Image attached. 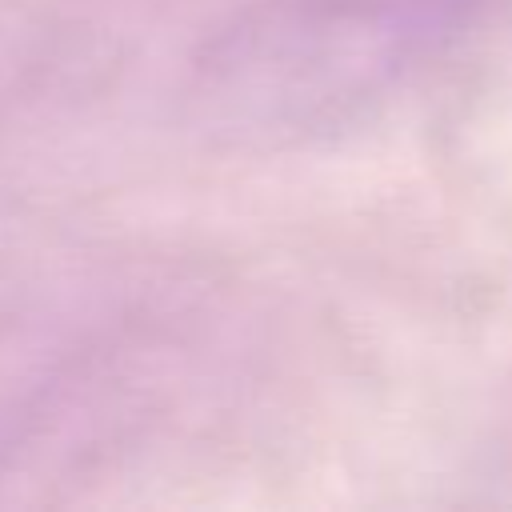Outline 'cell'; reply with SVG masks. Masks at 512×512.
<instances>
[{"label": "cell", "instance_id": "6da1fadb", "mask_svg": "<svg viewBox=\"0 0 512 512\" xmlns=\"http://www.w3.org/2000/svg\"><path fill=\"white\" fill-rule=\"evenodd\" d=\"M456 20L460 0H272L208 48L196 96L236 136L328 132L404 88Z\"/></svg>", "mask_w": 512, "mask_h": 512}]
</instances>
